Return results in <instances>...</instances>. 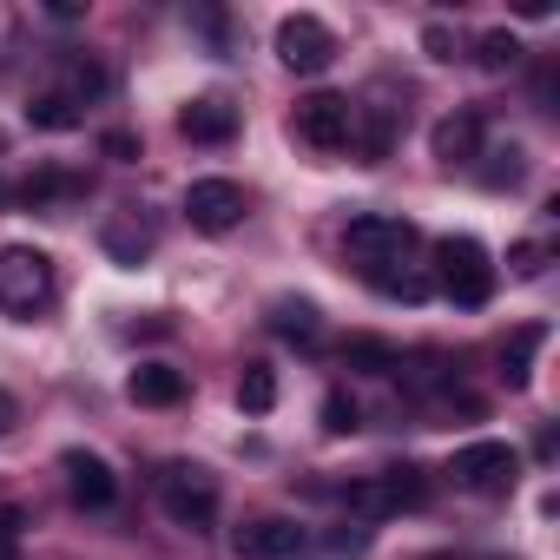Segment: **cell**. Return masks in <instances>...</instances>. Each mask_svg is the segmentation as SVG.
<instances>
[{
    "label": "cell",
    "instance_id": "7c38bea8",
    "mask_svg": "<svg viewBox=\"0 0 560 560\" xmlns=\"http://www.w3.org/2000/svg\"><path fill=\"white\" fill-rule=\"evenodd\" d=\"M178 132H185L191 145H224V139H237V106L218 100V93H205V100H191V106L178 113Z\"/></svg>",
    "mask_w": 560,
    "mask_h": 560
},
{
    "label": "cell",
    "instance_id": "4dcf8cb0",
    "mask_svg": "<svg viewBox=\"0 0 560 560\" xmlns=\"http://www.w3.org/2000/svg\"><path fill=\"white\" fill-rule=\"evenodd\" d=\"M0 560H14V540H0Z\"/></svg>",
    "mask_w": 560,
    "mask_h": 560
},
{
    "label": "cell",
    "instance_id": "9a60e30c",
    "mask_svg": "<svg viewBox=\"0 0 560 560\" xmlns=\"http://www.w3.org/2000/svg\"><path fill=\"white\" fill-rule=\"evenodd\" d=\"M126 396H132L139 409H172V402H185V370H172V363H139V370L126 376Z\"/></svg>",
    "mask_w": 560,
    "mask_h": 560
},
{
    "label": "cell",
    "instance_id": "7402d4cb",
    "mask_svg": "<svg viewBox=\"0 0 560 560\" xmlns=\"http://www.w3.org/2000/svg\"><path fill=\"white\" fill-rule=\"evenodd\" d=\"M27 119H34V126H40V132H73V126H80V119H86V113H80V106H73V100H60V93H54V86H47V93H40V100H34V106H27Z\"/></svg>",
    "mask_w": 560,
    "mask_h": 560
},
{
    "label": "cell",
    "instance_id": "ac0fdd59",
    "mask_svg": "<svg viewBox=\"0 0 560 560\" xmlns=\"http://www.w3.org/2000/svg\"><path fill=\"white\" fill-rule=\"evenodd\" d=\"M270 330L291 337V343H317L324 324H317V304H311V298H277V304H270Z\"/></svg>",
    "mask_w": 560,
    "mask_h": 560
},
{
    "label": "cell",
    "instance_id": "2e32d148",
    "mask_svg": "<svg viewBox=\"0 0 560 560\" xmlns=\"http://www.w3.org/2000/svg\"><path fill=\"white\" fill-rule=\"evenodd\" d=\"M54 93H60V100H73V106L86 113V106L106 93V67H100V60H86V54H67V67H60V86H54Z\"/></svg>",
    "mask_w": 560,
    "mask_h": 560
},
{
    "label": "cell",
    "instance_id": "cb8c5ba5",
    "mask_svg": "<svg viewBox=\"0 0 560 560\" xmlns=\"http://www.w3.org/2000/svg\"><path fill=\"white\" fill-rule=\"evenodd\" d=\"M488 159H494V165H481V185H494V191H501V185H521V172H527V152H521V145H494Z\"/></svg>",
    "mask_w": 560,
    "mask_h": 560
},
{
    "label": "cell",
    "instance_id": "484cf974",
    "mask_svg": "<svg viewBox=\"0 0 560 560\" xmlns=\"http://www.w3.org/2000/svg\"><path fill=\"white\" fill-rule=\"evenodd\" d=\"M67 191H80V178H60V172H40V178H27V185H21V198H27V205H54V198H67Z\"/></svg>",
    "mask_w": 560,
    "mask_h": 560
},
{
    "label": "cell",
    "instance_id": "4fadbf2b",
    "mask_svg": "<svg viewBox=\"0 0 560 560\" xmlns=\"http://www.w3.org/2000/svg\"><path fill=\"white\" fill-rule=\"evenodd\" d=\"M429 152L455 172V165H475L481 159V113H448L435 132H429Z\"/></svg>",
    "mask_w": 560,
    "mask_h": 560
},
{
    "label": "cell",
    "instance_id": "f1b7e54d",
    "mask_svg": "<svg viewBox=\"0 0 560 560\" xmlns=\"http://www.w3.org/2000/svg\"><path fill=\"white\" fill-rule=\"evenodd\" d=\"M100 145H106V159H139V139L132 132H106Z\"/></svg>",
    "mask_w": 560,
    "mask_h": 560
},
{
    "label": "cell",
    "instance_id": "d6986e66",
    "mask_svg": "<svg viewBox=\"0 0 560 560\" xmlns=\"http://www.w3.org/2000/svg\"><path fill=\"white\" fill-rule=\"evenodd\" d=\"M540 343H547L540 324H527V330L508 337V350H501V376H508V389H527V376H534V350H540Z\"/></svg>",
    "mask_w": 560,
    "mask_h": 560
},
{
    "label": "cell",
    "instance_id": "52a82bcc",
    "mask_svg": "<svg viewBox=\"0 0 560 560\" xmlns=\"http://www.w3.org/2000/svg\"><path fill=\"white\" fill-rule=\"evenodd\" d=\"M448 475H455V488H468V494H501V488H514L521 455H514L508 442H468V448H455Z\"/></svg>",
    "mask_w": 560,
    "mask_h": 560
},
{
    "label": "cell",
    "instance_id": "ffe728a7",
    "mask_svg": "<svg viewBox=\"0 0 560 560\" xmlns=\"http://www.w3.org/2000/svg\"><path fill=\"white\" fill-rule=\"evenodd\" d=\"M237 409H244V416H270V409H277V370H270V363H244V376H237Z\"/></svg>",
    "mask_w": 560,
    "mask_h": 560
},
{
    "label": "cell",
    "instance_id": "1f68e13d",
    "mask_svg": "<svg viewBox=\"0 0 560 560\" xmlns=\"http://www.w3.org/2000/svg\"><path fill=\"white\" fill-rule=\"evenodd\" d=\"M429 560H455V553H429Z\"/></svg>",
    "mask_w": 560,
    "mask_h": 560
},
{
    "label": "cell",
    "instance_id": "e0dca14e",
    "mask_svg": "<svg viewBox=\"0 0 560 560\" xmlns=\"http://www.w3.org/2000/svg\"><path fill=\"white\" fill-rule=\"evenodd\" d=\"M389 139H396V113H389V106H357V132H350V145L363 152V165L389 159Z\"/></svg>",
    "mask_w": 560,
    "mask_h": 560
},
{
    "label": "cell",
    "instance_id": "f546056e",
    "mask_svg": "<svg viewBox=\"0 0 560 560\" xmlns=\"http://www.w3.org/2000/svg\"><path fill=\"white\" fill-rule=\"evenodd\" d=\"M14 422H21V402H14L8 389H0V435H14Z\"/></svg>",
    "mask_w": 560,
    "mask_h": 560
},
{
    "label": "cell",
    "instance_id": "7a4b0ae2",
    "mask_svg": "<svg viewBox=\"0 0 560 560\" xmlns=\"http://www.w3.org/2000/svg\"><path fill=\"white\" fill-rule=\"evenodd\" d=\"M47 304H54V257L34 244H8L0 250V311L40 317Z\"/></svg>",
    "mask_w": 560,
    "mask_h": 560
},
{
    "label": "cell",
    "instance_id": "d4e9b609",
    "mask_svg": "<svg viewBox=\"0 0 560 560\" xmlns=\"http://www.w3.org/2000/svg\"><path fill=\"white\" fill-rule=\"evenodd\" d=\"M324 429H330V435H357V429H363V409L337 389V396H324Z\"/></svg>",
    "mask_w": 560,
    "mask_h": 560
},
{
    "label": "cell",
    "instance_id": "83f0119b",
    "mask_svg": "<svg viewBox=\"0 0 560 560\" xmlns=\"http://www.w3.org/2000/svg\"><path fill=\"white\" fill-rule=\"evenodd\" d=\"M422 47H429V60H455V34L448 27H422Z\"/></svg>",
    "mask_w": 560,
    "mask_h": 560
},
{
    "label": "cell",
    "instance_id": "44dd1931",
    "mask_svg": "<svg viewBox=\"0 0 560 560\" xmlns=\"http://www.w3.org/2000/svg\"><path fill=\"white\" fill-rule=\"evenodd\" d=\"M343 363L363 370V376H389V370H402V357H396L389 343H376V337H350V343H343Z\"/></svg>",
    "mask_w": 560,
    "mask_h": 560
},
{
    "label": "cell",
    "instance_id": "30bf717a",
    "mask_svg": "<svg viewBox=\"0 0 560 560\" xmlns=\"http://www.w3.org/2000/svg\"><path fill=\"white\" fill-rule=\"evenodd\" d=\"M298 547H304V527H298V521H277V514L244 521V527L231 534V553H237V560H291Z\"/></svg>",
    "mask_w": 560,
    "mask_h": 560
},
{
    "label": "cell",
    "instance_id": "8992f818",
    "mask_svg": "<svg viewBox=\"0 0 560 560\" xmlns=\"http://www.w3.org/2000/svg\"><path fill=\"white\" fill-rule=\"evenodd\" d=\"M350 508L363 521H383V514H402V508H429V475L422 468H383V475L350 488Z\"/></svg>",
    "mask_w": 560,
    "mask_h": 560
},
{
    "label": "cell",
    "instance_id": "8fae6325",
    "mask_svg": "<svg viewBox=\"0 0 560 560\" xmlns=\"http://www.w3.org/2000/svg\"><path fill=\"white\" fill-rule=\"evenodd\" d=\"M60 475H67V488H73L80 508H113L119 501V481H113V468L93 448H67L60 455Z\"/></svg>",
    "mask_w": 560,
    "mask_h": 560
},
{
    "label": "cell",
    "instance_id": "3957f363",
    "mask_svg": "<svg viewBox=\"0 0 560 560\" xmlns=\"http://www.w3.org/2000/svg\"><path fill=\"white\" fill-rule=\"evenodd\" d=\"M435 284L462 304V311H481L494 298V264L475 237H442L435 244Z\"/></svg>",
    "mask_w": 560,
    "mask_h": 560
},
{
    "label": "cell",
    "instance_id": "277c9868",
    "mask_svg": "<svg viewBox=\"0 0 560 560\" xmlns=\"http://www.w3.org/2000/svg\"><path fill=\"white\" fill-rule=\"evenodd\" d=\"M159 501H165V514H172L178 527H211V521H218V481H211V468H198V462H165Z\"/></svg>",
    "mask_w": 560,
    "mask_h": 560
},
{
    "label": "cell",
    "instance_id": "603a6c76",
    "mask_svg": "<svg viewBox=\"0 0 560 560\" xmlns=\"http://www.w3.org/2000/svg\"><path fill=\"white\" fill-rule=\"evenodd\" d=\"M475 60H481L488 73H508V67H521V40H514L508 27H494V34H481V47H475Z\"/></svg>",
    "mask_w": 560,
    "mask_h": 560
},
{
    "label": "cell",
    "instance_id": "4316f807",
    "mask_svg": "<svg viewBox=\"0 0 560 560\" xmlns=\"http://www.w3.org/2000/svg\"><path fill=\"white\" fill-rule=\"evenodd\" d=\"M508 270H514V277H540V270H547V244H514Z\"/></svg>",
    "mask_w": 560,
    "mask_h": 560
},
{
    "label": "cell",
    "instance_id": "5b68a950",
    "mask_svg": "<svg viewBox=\"0 0 560 560\" xmlns=\"http://www.w3.org/2000/svg\"><path fill=\"white\" fill-rule=\"evenodd\" d=\"M291 132H298L311 152H350L357 106H350L343 93H311V100H298V113H291Z\"/></svg>",
    "mask_w": 560,
    "mask_h": 560
},
{
    "label": "cell",
    "instance_id": "5bb4252c",
    "mask_svg": "<svg viewBox=\"0 0 560 560\" xmlns=\"http://www.w3.org/2000/svg\"><path fill=\"white\" fill-rule=\"evenodd\" d=\"M100 244H106V257H113V264H145V257H152V244H159V231H152V218L119 211V218H106Z\"/></svg>",
    "mask_w": 560,
    "mask_h": 560
},
{
    "label": "cell",
    "instance_id": "9c48e42d",
    "mask_svg": "<svg viewBox=\"0 0 560 560\" xmlns=\"http://www.w3.org/2000/svg\"><path fill=\"white\" fill-rule=\"evenodd\" d=\"M244 185H231V178H198L191 191H185V218H191V231H237L244 224Z\"/></svg>",
    "mask_w": 560,
    "mask_h": 560
},
{
    "label": "cell",
    "instance_id": "ba28073f",
    "mask_svg": "<svg viewBox=\"0 0 560 560\" xmlns=\"http://www.w3.org/2000/svg\"><path fill=\"white\" fill-rule=\"evenodd\" d=\"M277 60H284L291 73H330V60H337V34H330L317 14H291L284 27H277Z\"/></svg>",
    "mask_w": 560,
    "mask_h": 560
},
{
    "label": "cell",
    "instance_id": "6da1fadb",
    "mask_svg": "<svg viewBox=\"0 0 560 560\" xmlns=\"http://www.w3.org/2000/svg\"><path fill=\"white\" fill-rule=\"evenodd\" d=\"M416 244H422V231H416L409 218H389V211H363V218H350V231H343V257L370 277V284L409 270V250H416Z\"/></svg>",
    "mask_w": 560,
    "mask_h": 560
}]
</instances>
